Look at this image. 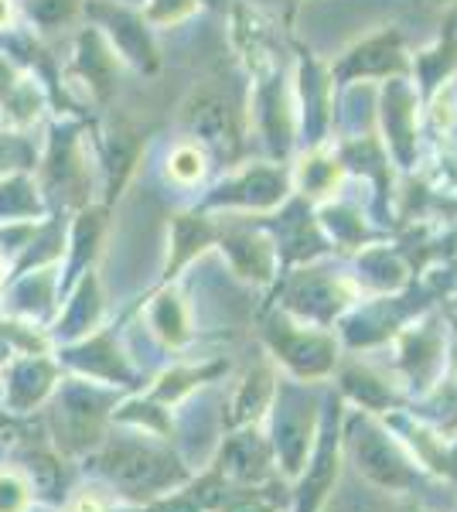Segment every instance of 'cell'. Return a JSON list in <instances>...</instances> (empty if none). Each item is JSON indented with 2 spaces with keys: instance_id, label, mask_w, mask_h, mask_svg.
<instances>
[{
  "instance_id": "1",
  "label": "cell",
  "mask_w": 457,
  "mask_h": 512,
  "mask_svg": "<svg viewBox=\"0 0 457 512\" xmlns=\"http://www.w3.org/2000/svg\"><path fill=\"white\" fill-rule=\"evenodd\" d=\"M89 185H93V164L82 147L79 127H58L48 140V154L41 164V192L58 198L65 205L86 209L89 205Z\"/></svg>"
},
{
  "instance_id": "2",
  "label": "cell",
  "mask_w": 457,
  "mask_h": 512,
  "mask_svg": "<svg viewBox=\"0 0 457 512\" xmlns=\"http://www.w3.org/2000/svg\"><path fill=\"white\" fill-rule=\"evenodd\" d=\"M86 14L93 18V28L103 31V38L110 41V48L120 55V62H130L140 72L157 69V52L147 35V21L127 11V4L116 0H86Z\"/></svg>"
},
{
  "instance_id": "3",
  "label": "cell",
  "mask_w": 457,
  "mask_h": 512,
  "mask_svg": "<svg viewBox=\"0 0 457 512\" xmlns=\"http://www.w3.org/2000/svg\"><path fill=\"white\" fill-rule=\"evenodd\" d=\"M103 468H106V475L127 492L161 489V485H168L171 478L178 475L174 461L151 448H113L103 458Z\"/></svg>"
},
{
  "instance_id": "4",
  "label": "cell",
  "mask_w": 457,
  "mask_h": 512,
  "mask_svg": "<svg viewBox=\"0 0 457 512\" xmlns=\"http://www.w3.org/2000/svg\"><path fill=\"white\" fill-rule=\"evenodd\" d=\"M72 72L96 99H110V93L116 89L120 55L113 52L110 41L103 38V31L93 28V24L86 31H79L76 48H72Z\"/></svg>"
},
{
  "instance_id": "5",
  "label": "cell",
  "mask_w": 457,
  "mask_h": 512,
  "mask_svg": "<svg viewBox=\"0 0 457 512\" xmlns=\"http://www.w3.org/2000/svg\"><path fill=\"white\" fill-rule=\"evenodd\" d=\"M38 110H41L38 79L24 76L18 62L0 55V120H7L11 127H28V123H35Z\"/></svg>"
},
{
  "instance_id": "6",
  "label": "cell",
  "mask_w": 457,
  "mask_h": 512,
  "mask_svg": "<svg viewBox=\"0 0 457 512\" xmlns=\"http://www.w3.org/2000/svg\"><path fill=\"white\" fill-rule=\"evenodd\" d=\"M355 451H359V461H362V472L369 478H376L379 485H406L410 482V472H406V465L400 461V454L389 448L386 441L376 434V431H359L355 437Z\"/></svg>"
},
{
  "instance_id": "7",
  "label": "cell",
  "mask_w": 457,
  "mask_h": 512,
  "mask_svg": "<svg viewBox=\"0 0 457 512\" xmlns=\"http://www.w3.org/2000/svg\"><path fill=\"white\" fill-rule=\"evenodd\" d=\"M140 154V140L127 123H116V127L103 140V175H106V192L116 195L123 188V181L134 171Z\"/></svg>"
},
{
  "instance_id": "8",
  "label": "cell",
  "mask_w": 457,
  "mask_h": 512,
  "mask_svg": "<svg viewBox=\"0 0 457 512\" xmlns=\"http://www.w3.org/2000/svg\"><path fill=\"white\" fill-rule=\"evenodd\" d=\"M41 212H45V198H41V188L28 171H14V175L0 178V222L38 219Z\"/></svg>"
},
{
  "instance_id": "9",
  "label": "cell",
  "mask_w": 457,
  "mask_h": 512,
  "mask_svg": "<svg viewBox=\"0 0 457 512\" xmlns=\"http://www.w3.org/2000/svg\"><path fill=\"white\" fill-rule=\"evenodd\" d=\"M185 123L191 134H198L209 144L222 147L226 140L232 137V117H229V106L222 103L219 96L205 93V96H195V103L185 106Z\"/></svg>"
},
{
  "instance_id": "10",
  "label": "cell",
  "mask_w": 457,
  "mask_h": 512,
  "mask_svg": "<svg viewBox=\"0 0 457 512\" xmlns=\"http://www.w3.org/2000/svg\"><path fill=\"white\" fill-rule=\"evenodd\" d=\"M52 379H55L52 362H45V359H24V362H14L11 379H7V400H11L18 410H28L31 403H38L41 396L48 393Z\"/></svg>"
},
{
  "instance_id": "11",
  "label": "cell",
  "mask_w": 457,
  "mask_h": 512,
  "mask_svg": "<svg viewBox=\"0 0 457 512\" xmlns=\"http://www.w3.org/2000/svg\"><path fill=\"white\" fill-rule=\"evenodd\" d=\"M82 11H86V0H28L24 4V14L38 31L69 28Z\"/></svg>"
},
{
  "instance_id": "12",
  "label": "cell",
  "mask_w": 457,
  "mask_h": 512,
  "mask_svg": "<svg viewBox=\"0 0 457 512\" xmlns=\"http://www.w3.org/2000/svg\"><path fill=\"white\" fill-rule=\"evenodd\" d=\"M99 318V294H96V280L86 277L79 287V294L72 297L69 311H65V318L58 321V335L62 338H76L86 332L89 325Z\"/></svg>"
},
{
  "instance_id": "13",
  "label": "cell",
  "mask_w": 457,
  "mask_h": 512,
  "mask_svg": "<svg viewBox=\"0 0 457 512\" xmlns=\"http://www.w3.org/2000/svg\"><path fill=\"white\" fill-rule=\"evenodd\" d=\"M99 229H103V216L96 209H82L76 226H72V239L69 243L76 250H69V277H79V270L89 263V256L96 253V243H99Z\"/></svg>"
},
{
  "instance_id": "14",
  "label": "cell",
  "mask_w": 457,
  "mask_h": 512,
  "mask_svg": "<svg viewBox=\"0 0 457 512\" xmlns=\"http://www.w3.org/2000/svg\"><path fill=\"white\" fill-rule=\"evenodd\" d=\"M38 161L35 144L28 140V134L18 130H0V178L14 175V171H31Z\"/></svg>"
},
{
  "instance_id": "15",
  "label": "cell",
  "mask_w": 457,
  "mask_h": 512,
  "mask_svg": "<svg viewBox=\"0 0 457 512\" xmlns=\"http://www.w3.org/2000/svg\"><path fill=\"white\" fill-rule=\"evenodd\" d=\"M297 417H301V407H287V410H280V417H277V444H280V451H284L290 472H294L297 461H301L304 441H307V427L297 424Z\"/></svg>"
},
{
  "instance_id": "16",
  "label": "cell",
  "mask_w": 457,
  "mask_h": 512,
  "mask_svg": "<svg viewBox=\"0 0 457 512\" xmlns=\"http://www.w3.org/2000/svg\"><path fill=\"white\" fill-rule=\"evenodd\" d=\"M168 175L178 181V185H195L205 175V154L198 144H178L168 154Z\"/></svg>"
},
{
  "instance_id": "17",
  "label": "cell",
  "mask_w": 457,
  "mask_h": 512,
  "mask_svg": "<svg viewBox=\"0 0 457 512\" xmlns=\"http://www.w3.org/2000/svg\"><path fill=\"white\" fill-rule=\"evenodd\" d=\"M284 355L294 362L297 369H301V373H321V369L331 362L328 345L314 342V338H290V342L284 345Z\"/></svg>"
},
{
  "instance_id": "18",
  "label": "cell",
  "mask_w": 457,
  "mask_h": 512,
  "mask_svg": "<svg viewBox=\"0 0 457 512\" xmlns=\"http://www.w3.org/2000/svg\"><path fill=\"white\" fill-rule=\"evenodd\" d=\"M144 4V18L147 24H157V28H164V24H178L185 21L191 11L198 7V0H140Z\"/></svg>"
},
{
  "instance_id": "19",
  "label": "cell",
  "mask_w": 457,
  "mask_h": 512,
  "mask_svg": "<svg viewBox=\"0 0 457 512\" xmlns=\"http://www.w3.org/2000/svg\"><path fill=\"white\" fill-rule=\"evenodd\" d=\"M154 325L168 338H174V342L185 335V321H181V311H178V301H174V297H161V304L154 308Z\"/></svg>"
},
{
  "instance_id": "20",
  "label": "cell",
  "mask_w": 457,
  "mask_h": 512,
  "mask_svg": "<svg viewBox=\"0 0 457 512\" xmlns=\"http://www.w3.org/2000/svg\"><path fill=\"white\" fill-rule=\"evenodd\" d=\"M263 393H267V376H263V373L249 376L246 386H243V396L236 400V417L243 420L249 414H256L253 407H260V403H263Z\"/></svg>"
},
{
  "instance_id": "21",
  "label": "cell",
  "mask_w": 457,
  "mask_h": 512,
  "mask_svg": "<svg viewBox=\"0 0 457 512\" xmlns=\"http://www.w3.org/2000/svg\"><path fill=\"white\" fill-rule=\"evenodd\" d=\"M28 506V489L21 485V478L0 475V512H21Z\"/></svg>"
},
{
  "instance_id": "22",
  "label": "cell",
  "mask_w": 457,
  "mask_h": 512,
  "mask_svg": "<svg viewBox=\"0 0 457 512\" xmlns=\"http://www.w3.org/2000/svg\"><path fill=\"white\" fill-rule=\"evenodd\" d=\"M14 28V0H0V35Z\"/></svg>"
},
{
  "instance_id": "23",
  "label": "cell",
  "mask_w": 457,
  "mask_h": 512,
  "mask_svg": "<svg viewBox=\"0 0 457 512\" xmlns=\"http://www.w3.org/2000/svg\"><path fill=\"white\" fill-rule=\"evenodd\" d=\"M116 4H127V7H134V4H140V0H116Z\"/></svg>"
}]
</instances>
